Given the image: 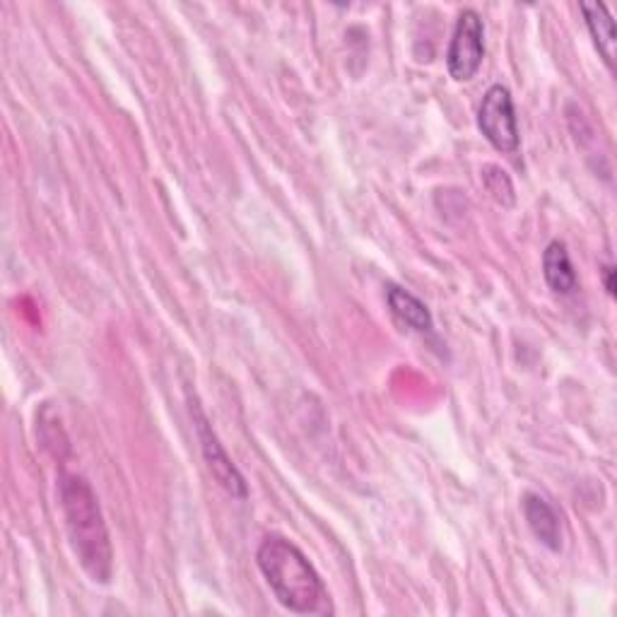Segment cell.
Instances as JSON below:
<instances>
[{"label":"cell","mask_w":617,"mask_h":617,"mask_svg":"<svg viewBox=\"0 0 617 617\" xmlns=\"http://www.w3.org/2000/svg\"><path fill=\"white\" fill-rule=\"evenodd\" d=\"M66 531L78 562L94 584H109L114 574V550L109 528L102 514L97 494L80 476L63 473L58 482Z\"/></svg>","instance_id":"obj_1"},{"label":"cell","mask_w":617,"mask_h":617,"mask_svg":"<svg viewBox=\"0 0 617 617\" xmlns=\"http://www.w3.org/2000/svg\"><path fill=\"white\" fill-rule=\"evenodd\" d=\"M543 276L548 288L555 294H572L577 290V272L572 266V258H569L567 246L562 242H550L548 248L543 254Z\"/></svg>","instance_id":"obj_8"},{"label":"cell","mask_w":617,"mask_h":617,"mask_svg":"<svg viewBox=\"0 0 617 617\" xmlns=\"http://www.w3.org/2000/svg\"><path fill=\"white\" fill-rule=\"evenodd\" d=\"M615 266H603L601 270V276H603V284H605V292H608L610 296H615Z\"/></svg>","instance_id":"obj_11"},{"label":"cell","mask_w":617,"mask_h":617,"mask_svg":"<svg viewBox=\"0 0 617 617\" xmlns=\"http://www.w3.org/2000/svg\"><path fill=\"white\" fill-rule=\"evenodd\" d=\"M581 13H584L586 27L593 37V44H596L598 54L603 56V61L613 68L615 63V44H617V34H615V20L608 13V8L603 3H581Z\"/></svg>","instance_id":"obj_9"},{"label":"cell","mask_w":617,"mask_h":617,"mask_svg":"<svg viewBox=\"0 0 617 617\" xmlns=\"http://www.w3.org/2000/svg\"><path fill=\"white\" fill-rule=\"evenodd\" d=\"M485 58V25L476 10L466 8L456 20L454 37L446 51L449 75L456 82H470L478 75Z\"/></svg>","instance_id":"obj_3"},{"label":"cell","mask_w":617,"mask_h":617,"mask_svg":"<svg viewBox=\"0 0 617 617\" xmlns=\"http://www.w3.org/2000/svg\"><path fill=\"white\" fill-rule=\"evenodd\" d=\"M256 562L282 608L296 615L330 613L322 577L294 543L282 536H268L260 543Z\"/></svg>","instance_id":"obj_2"},{"label":"cell","mask_w":617,"mask_h":617,"mask_svg":"<svg viewBox=\"0 0 617 617\" xmlns=\"http://www.w3.org/2000/svg\"><path fill=\"white\" fill-rule=\"evenodd\" d=\"M191 415H194V424L198 432V442H200V449H203V456H206L212 478L222 485L224 492H230L232 497H236V500H246L248 497L246 480L240 473V468L232 463L228 451H224V446L220 444L218 434L212 432V427L203 415V410H200L198 406H191Z\"/></svg>","instance_id":"obj_5"},{"label":"cell","mask_w":617,"mask_h":617,"mask_svg":"<svg viewBox=\"0 0 617 617\" xmlns=\"http://www.w3.org/2000/svg\"><path fill=\"white\" fill-rule=\"evenodd\" d=\"M480 176H482L485 191H488L497 200V203L507 206V208H512L516 203L514 184H512V179H509V174L502 167H497V164H485Z\"/></svg>","instance_id":"obj_10"},{"label":"cell","mask_w":617,"mask_h":617,"mask_svg":"<svg viewBox=\"0 0 617 617\" xmlns=\"http://www.w3.org/2000/svg\"><path fill=\"white\" fill-rule=\"evenodd\" d=\"M524 516L528 521V528L533 531L545 548L552 552L562 550V526L560 516H557L555 509L543 500L540 494H524Z\"/></svg>","instance_id":"obj_6"},{"label":"cell","mask_w":617,"mask_h":617,"mask_svg":"<svg viewBox=\"0 0 617 617\" xmlns=\"http://www.w3.org/2000/svg\"><path fill=\"white\" fill-rule=\"evenodd\" d=\"M386 302L388 308L394 312L400 324H406L408 328L418 330V334H432L434 322L430 308L420 302L412 292L398 288V284H388L386 288Z\"/></svg>","instance_id":"obj_7"},{"label":"cell","mask_w":617,"mask_h":617,"mask_svg":"<svg viewBox=\"0 0 617 617\" xmlns=\"http://www.w3.org/2000/svg\"><path fill=\"white\" fill-rule=\"evenodd\" d=\"M478 128L494 150H500L504 154H514L519 150L521 136H519L514 100L512 92H509L504 85H492L488 92H485L482 104L478 109Z\"/></svg>","instance_id":"obj_4"}]
</instances>
